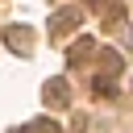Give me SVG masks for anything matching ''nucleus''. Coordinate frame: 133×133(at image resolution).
<instances>
[{"label": "nucleus", "instance_id": "nucleus-7", "mask_svg": "<svg viewBox=\"0 0 133 133\" xmlns=\"http://www.w3.org/2000/svg\"><path fill=\"white\" fill-rule=\"evenodd\" d=\"M21 133H62V129H58L50 116H42V121H33V125H29V129H21Z\"/></svg>", "mask_w": 133, "mask_h": 133}, {"label": "nucleus", "instance_id": "nucleus-4", "mask_svg": "<svg viewBox=\"0 0 133 133\" xmlns=\"http://www.w3.org/2000/svg\"><path fill=\"white\" fill-rule=\"evenodd\" d=\"M79 21H83V12H79V8H58V12H50V33L79 29Z\"/></svg>", "mask_w": 133, "mask_h": 133}, {"label": "nucleus", "instance_id": "nucleus-2", "mask_svg": "<svg viewBox=\"0 0 133 133\" xmlns=\"http://www.w3.org/2000/svg\"><path fill=\"white\" fill-rule=\"evenodd\" d=\"M42 100H46L50 108H66V104H71V87H66V79H62V75L46 79V83H42Z\"/></svg>", "mask_w": 133, "mask_h": 133}, {"label": "nucleus", "instance_id": "nucleus-6", "mask_svg": "<svg viewBox=\"0 0 133 133\" xmlns=\"http://www.w3.org/2000/svg\"><path fill=\"white\" fill-rule=\"evenodd\" d=\"M91 91H96V96H104V100H112V96H116V79H108V75H96Z\"/></svg>", "mask_w": 133, "mask_h": 133}, {"label": "nucleus", "instance_id": "nucleus-3", "mask_svg": "<svg viewBox=\"0 0 133 133\" xmlns=\"http://www.w3.org/2000/svg\"><path fill=\"white\" fill-rule=\"evenodd\" d=\"M91 54H96V37H87V33H83V37H75V42H71V50H66V66H83Z\"/></svg>", "mask_w": 133, "mask_h": 133}, {"label": "nucleus", "instance_id": "nucleus-5", "mask_svg": "<svg viewBox=\"0 0 133 133\" xmlns=\"http://www.w3.org/2000/svg\"><path fill=\"white\" fill-rule=\"evenodd\" d=\"M96 54H100V71H104L108 79H116V75H121V54H116V50H108V46H104V50H96Z\"/></svg>", "mask_w": 133, "mask_h": 133}, {"label": "nucleus", "instance_id": "nucleus-8", "mask_svg": "<svg viewBox=\"0 0 133 133\" xmlns=\"http://www.w3.org/2000/svg\"><path fill=\"white\" fill-rule=\"evenodd\" d=\"M87 4H91V8H104V4H108V0H87Z\"/></svg>", "mask_w": 133, "mask_h": 133}, {"label": "nucleus", "instance_id": "nucleus-1", "mask_svg": "<svg viewBox=\"0 0 133 133\" xmlns=\"http://www.w3.org/2000/svg\"><path fill=\"white\" fill-rule=\"evenodd\" d=\"M0 37H4V46H8L12 54H33V29H29V25H8Z\"/></svg>", "mask_w": 133, "mask_h": 133}]
</instances>
